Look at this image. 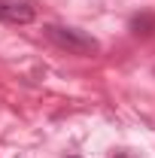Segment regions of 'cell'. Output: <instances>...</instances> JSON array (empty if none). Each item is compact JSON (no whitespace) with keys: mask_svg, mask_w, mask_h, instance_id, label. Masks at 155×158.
<instances>
[{"mask_svg":"<svg viewBox=\"0 0 155 158\" xmlns=\"http://www.w3.org/2000/svg\"><path fill=\"white\" fill-rule=\"evenodd\" d=\"M43 34H46V40H49L52 46H58L61 52H67V55L91 58V55L100 52V43H97L91 34L79 31V27H67V24H46V27H43Z\"/></svg>","mask_w":155,"mask_h":158,"instance_id":"6da1fadb","label":"cell"},{"mask_svg":"<svg viewBox=\"0 0 155 158\" xmlns=\"http://www.w3.org/2000/svg\"><path fill=\"white\" fill-rule=\"evenodd\" d=\"M37 9L31 0H0V21L3 24H31Z\"/></svg>","mask_w":155,"mask_h":158,"instance_id":"7a4b0ae2","label":"cell"},{"mask_svg":"<svg viewBox=\"0 0 155 158\" xmlns=\"http://www.w3.org/2000/svg\"><path fill=\"white\" fill-rule=\"evenodd\" d=\"M131 27H137L134 34H140V27H155V19L152 15H137V19L131 21Z\"/></svg>","mask_w":155,"mask_h":158,"instance_id":"3957f363","label":"cell"},{"mask_svg":"<svg viewBox=\"0 0 155 158\" xmlns=\"http://www.w3.org/2000/svg\"><path fill=\"white\" fill-rule=\"evenodd\" d=\"M116 158H128V155H125V152H119V155H116Z\"/></svg>","mask_w":155,"mask_h":158,"instance_id":"277c9868","label":"cell"},{"mask_svg":"<svg viewBox=\"0 0 155 158\" xmlns=\"http://www.w3.org/2000/svg\"><path fill=\"white\" fill-rule=\"evenodd\" d=\"M70 158H79V155H70Z\"/></svg>","mask_w":155,"mask_h":158,"instance_id":"5b68a950","label":"cell"}]
</instances>
